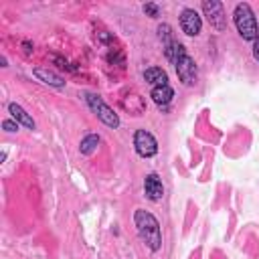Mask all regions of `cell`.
Returning a JSON list of instances; mask_svg holds the SVG:
<instances>
[{
  "mask_svg": "<svg viewBox=\"0 0 259 259\" xmlns=\"http://www.w3.org/2000/svg\"><path fill=\"white\" fill-rule=\"evenodd\" d=\"M134 221H136L138 233H140V237L146 241V245H148L152 251H158V249H160V243H162L158 221H156L150 212H146V210H136Z\"/></svg>",
  "mask_w": 259,
  "mask_h": 259,
  "instance_id": "6da1fadb",
  "label": "cell"
},
{
  "mask_svg": "<svg viewBox=\"0 0 259 259\" xmlns=\"http://www.w3.org/2000/svg\"><path fill=\"white\" fill-rule=\"evenodd\" d=\"M235 26L245 40H255L259 28H257V22H255V16H253V10L249 4L235 6Z\"/></svg>",
  "mask_w": 259,
  "mask_h": 259,
  "instance_id": "7a4b0ae2",
  "label": "cell"
},
{
  "mask_svg": "<svg viewBox=\"0 0 259 259\" xmlns=\"http://www.w3.org/2000/svg\"><path fill=\"white\" fill-rule=\"evenodd\" d=\"M134 146H136V152L142 156V158H150L158 152V144L154 140V136L146 130H138L136 136H134Z\"/></svg>",
  "mask_w": 259,
  "mask_h": 259,
  "instance_id": "3957f363",
  "label": "cell"
},
{
  "mask_svg": "<svg viewBox=\"0 0 259 259\" xmlns=\"http://www.w3.org/2000/svg\"><path fill=\"white\" fill-rule=\"evenodd\" d=\"M87 101H89L91 109L97 113V117H99L105 125H109V127H117V125H119L117 115H115V113L111 111V107H107L99 97H95V95H87Z\"/></svg>",
  "mask_w": 259,
  "mask_h": 259,
  "instance_id": "277c9868",
  "label": "cell"
},
{
  "mask_svg": "<svg viewBox=\"0 0 259 259\" xmlns=\"http://www.w3.org/2000/svg\"><path fill=\"white\" fill-rule=\"evenodd\" d=\"M202 10L210 22V26L223 30L225 28V12H223V4L221 2H214V0H204L202 2Z\"/></svg>",
  "mask_w": 259,
  "mask_h": 259,
  "instance_id": "5b68a950",
  "label": "cell"
},
{
  "mask_svg": "<svg viewBox=\"0 0 259 259\" xmlns=\"http://www.w3.org/2000/svg\"><path fill=\"white\" fill-rule=\"evenodd\" d=\"M200 24L202 22H200V16H198L196 10H192V8L182 10V14H180V26H182V30L188 36H196L200 32Z\"/></svg>",
  "mask_w": 259,
  "mask_h": 259,
  "instance_id": "8992f818",
  "label": "cell"
},
{
  "mask_svg": "<svg viewBox=\"0 0 259 259\" xmlns=\"http://www.w3.org/2000/svg\"><path fill=\"white\" fill-rule=\"evenodd\" d=\"M176 73H178V79H180L184 85H192L194 79H196V67H194V61L186 55V57L176 65Z\"/></svg>",
  "mask_w": 259,
  "mask_h": 259,
  "instance_id": "52a82bcc",
  "label": "cell"
},
{
  "mask_svg": "<svg viewBox=\"0 0 259 259\" xmlns=\"http://www.w3.org/2000/svg\"><path fill=\"white\" fill-rule=\"evenodd\" d=\"M144 192L150 200H160L162 194H164V188H162V180L156 176V174H148L146 176V182H144Z\"/></svg>",
  "mask_w": 259,
  "mask_h": 259,
  "instance_id": "ba28073f",
  "label": "cell"
},
{
  "mask_svg": "<svg viewBox=\"0 0 259 259\" xmlns=\"http://www.w3.org/2000/svg\"><path fill=\"white\" fill-rule=\"evenodd\" d=\"M144 79H146L150 85H154V87L168 85V75H166V71H162L160 67H150V69H146Z\"/></svg>",
  "mask_w": 259,
  "mask_h": 259,
  "instance_id": "9c48e42d",
  "label": "cell"
},
{
  "mask_svg": "<svg viewBox=\"0 0 259 259\" xmlns=\"http://www.w3.org/2000/svg\"><path fill=\"white\" fill-rule=\"evenodd\" d=\"M164 55H166V59L170 61V63H174V65H178L184 57H186V53H184V47L180 45V42H170V45H166V49H164Z\"/></svg>",
  "mask_w": 259,
  "mask_h": 259,
  "instance_id": "30bf717a",
  "label": "cell"
},
{
  "mask_svg": "<svg viewBox=\"0 0 259 259\" xmlns=\"http://www.w3.org/2000/svg\"><path fill=\"white\" fill-rule=\"evenodd\" d=\"M172 97H174V91H172V87H168V85H160V87H154V89H152V99H154L158 105H168V103L172 101Z\"/></svg>",
  "mask_w": 259,
  "mask_h": 259,
  "instance_id": "8fae6325",
  "label": "cell"
},
{
  "mask_svg": "<svg viewBox=\"0 0 259 259\" xmlns=\"http://www.w3.org/2000/svg\"><path fill=\"white\" fill-rule=\"evenodd\" d=\"M8 111L12 113V117L16 119V121H20L22 125H26L28 130H34V121H32V117L20 107V105H16V103H10L8 105Z\"/></svg>",
  "mask_w": 259,
  "mask_h": 259,
  "instance_id": "7c38bea8",
  "label": "cell"
},
{
  "mask_svg": "<svg viewBox=\"0 0 259 259\" xmlns=\"http://www.w3.org/2000/svg\"><path fill=\"white\" fill-rule=\"evenodd\" d=\"M34 75H36L38 79H42L45 83H49V85H55V87H63V85H65V81H63L61 77H57L55 73H49V71L36 69V71H34Z\"/></svg>",
  "mask_w": 259,
  "mask_h": 259,
  "instance_id": "4fadbf2b",
  "label": "cell"
},
{
  "mask_svg": "<svg viewBox=\"0 0 259 259\" xmlns=\"http://www.w3.org/2000/svg\"><path fill=\"white\" fill-rule=\"evenodd\" d=\"M97 144H99V138L91 134V136H87V138L81 142V152H83V154H91Z\"/></svg>",
  "mask_w": 259,
  "mask_h": 259,
  "instance_id": "5bb4252c",
  "label": "cell"
},
{
  "mask_svg": "<svg viewBox=\"0 0 259 259\" xmlns=\"http://www.w3.org/2000/svg\"><path fill=\"white\" fill-rule=\"evenodd\" d=\"M158 32H160V38L164 40V47H166V45H170V42H174V38H172V32H170V26H168V24H162V26L158 28Z\"/></svg>",
  "mask_w": 259,
  "mask_h": 259,
  "instance_id": "9a60e30c",
  "label": "cell"
},
{
  "mask_svg": "<svg viewBox=\"0 0 259 259\" xmlns=\"http://www.w3.org/2000/svg\"><path fill=\"white\" fill-rule=\"evenodd\" d=\"M144 12H148L150 16H158V6L156 4H146L144 6Z\"/></svg>",
  "mask_w": 259,
  "mask_h": 259,
  "instance_id": "2e32d148",
  "label": "cell"
},
{
  "mask_svg": "<svg viewBox=\"0 0 259 259\" xmlns=\"http://www.w3.org/2000/svg\"><path fill=\"white\" fill-rule=\"evenodd\" d=\"M2 127H4L6 132H16V130H18V123H14V121H4Z\"/></svg>",
  "mask_w": 259,
  "mask_h": 259,
  "instance_id": "e0dca14e",
  "label": "cell"
},
{
  "mask_svg": "<svg viewBox=\"0 0 259 259\" xmlns=\"http://www.w3.org/2000/svg\"><path fill=\"white\" fill-rule=\"evenodd\" d=\"M253 55H255V59L259 61V32H257V36H255V45H253Z\"/></svg>",
  "mask_w": 259,
  "mask_h": 259,
  "instance_id": "ac0fdd59",
  "label": "cell"
}]
</instances>
